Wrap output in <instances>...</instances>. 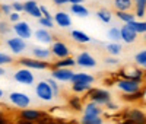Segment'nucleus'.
<instances>
[{"instance_id":"1","label":"nucleus","mask_w":146,"mask_h":124,"mask_svg":"<svg viewBox=\"0 0 146 124\" xmlns=\"http://www.w3.org/2000/svg\"><path fill=\"white\" fill-rule=\"evenodd\" d=\"M115 88L118 91H121L124 95H133V93H137V92H140L143 89V82L118 78L115 80Z\"/></svg>"},{"instance_id":"2","label":"nucleus","mask_w":146,"mask_h":124,"mask_svg":"<svg viewBox=\"0 0 146 124\" xmlns=\"http://www.w3.org/2000/svg\"><path fill=\"white\" fill-rule=\"evenodd\" d=\"M88 96H89L91 102L100 105V107L105 105L108 101H111V93H110L107 89H102V88H91Z\"/></svg>"},{"instance_id":"3","label":"nucleus","mask_w":146,"mask_h":124,"mask_svg":"<svg viewBox=\"0 0 146 124\" xmlns=\"http://www.w3.org/2000/svg\"><path fill=\"white\" fill-rule=\"evenodd\" d=\"M13 79L15 82H18L19 85H34L35 83V74L32 73V70L25 69V67H21L16 69V72L13 73Z\"/></svg>"},{"instance_id":"4","label":"nucleus","mask_w":146,"mask_h":124,"mask_svg":"<svg viewBox=\"0 0 146 124\" xmlns=\"http://www.w3.org/2000/svg\"><path fill=\"white\" fill-rule=\"evenodd\" d=\"M9 101L10 104L16 107V108H29L31 105V98L27 95V93H23V92H19V91H15V92H10L9 93Z\"/></svg>"},{"instance_id":"5","label":"nucleus","mask_w":146,"mask_h":124,"mask_svg":"<svg viewBox=\"0 0 146 124\" xmlns=\"http://www.w3.org/2000/svg\"><path fill=\"white\" fill-rule=\"evenodd\" d=\"M35 95H36V98L41 99V101H44V102H51L54 99L51 88L48 86V83L45 80L36 82V85H35Z\"/></svg>"},{"instance_id":"6","label":"nucleus","mask_w":146,"mask_h":124,"mask_svg":"<svg viewBox=\"0 0 146 124\" xmlns=\"http://www.w3.org/2000/svg\"><path fill=\"white\" fill-rule=\"evenodd\" d=\"M120 76L124 79H131V80H137V82H143V76H145V70L135 67V66H126L120 70Z\"/></svg>"},{"instance_id":"7","label":"nucleus","mask_w":146,"mask_h":124,"mask_svg":"<svg viewBox=\"0 0 146 124\" xmlns=\"http://www.w3.org/2000/svg\"><path fill=\"white\" fill-rule=\"evenodd\" d=\"M12 29H13L15 35L18 36V38H22V40H29L32 36V28L31 25L25 21H19L16 23H13V27H12Z\"/></svg>"},{"instance_id":"8","label":"nucleus","mask_w":146,"mask_h":124,"mask_svg":"<svg viewBox=\"0 0 146 124\" xmlns=\"http://www.w3.org/2000/svg\"><path fill=\"white\" fill-rule=\"evenodd\" d=\"M50 45H51L50 47V53L56 58L60 60V58H64V57H69L70 56V50H69V47H67L66 42L57 40V41H53Z\"/></svg>"},{"instance_id":"9","label":"nucleus","mask_w":146,"mask_h":124,"mask_svg":"<svg viewBox=\"0 0 146 124\" xmlns=\"http://www.w3.org/2000/svg\"><path fill=\"white\" fill-rule=\"evenodd\" d=\"M75 63L82 67V69H92L96 66V60L94 58V56L88 51H82L78 54V57L75 58Z\"/></svg>"},{"instance_id":"10","label":"nucleus","mask_w":146,"mask_h":124,"mask_svg":"<svg viewBox=\"0 0 146 124\" xmlns=\"http://www.w3.org/2000/svg\"><path fill=\"white\" fill-rule=\"evenodd\" d=\"M19 117L23 121L36 123V121H40L44 117V113H42V111H40V109H34V108H23V109H21Z\"/></svg>"},{"instance_id":"11","label":"nucleus","mask_w":146,"mask_h":124,"mask_svg":"<svg viewBox=\"0 0 146 124\" xmlns=\"http://www.w3.org/2000/svg\"><path fill=\"white\" fill-rule=\"evenodd\" d=\"M19 64L29 70H45L50 66L48 61H41L36 58H22V60H19Z\"/></svg>"},{"instance_id":"12","label":"nucleus","mask_w":146,"mask_h":124,"mask_svg":"<svg viewBox=\"0 0 146 124\" xmlns=\"http://www.w3.org/2000/svg\"><path fill=\"white\" fill-rule=\"evenodd\" d=\"M126 120L129 124H145V113L140 108H130L126 111Z\"/></svg>"},{"instance_id":"13","label":"nucleus","mask_w":146,"mask_h":124,"mask_svg":"<svg viewBox=\"0 0 146 124\" xmlns=\"http://www.w3.org/2000/svg\"><path fill=\"white\" fill-rule=\"evenodd\" d=\"M9 50L12 51V54H21L27 50V41L22 40V38H18V36H12L6 41Z\"/></svg>"},{"instance_id":"14","label":"nucleus","mask_w":146,"mask_h":124,"mask_svg":"<svg viewBox=\"0 0 146 124\" xmlns=\"http://www.w3.org/2000/svg\"><path fill=\"white\" fill-rule=\"evenodd\" d=\"M70 82L72 85H92L95 82V78L86 72H76L73 73Z\"/></svg>"},{"instance_id":"15","label":"nucleus","mask_w":146,"mask_h":124,"mask_svg":"<svg viewBox=\"0 0 146 124\" xmlns=\"http://www.w3.org/2000/svg\"><path fill=\"white\" fill-rule=\"evenodd\" d=\"M72 69H53L51 70V79H54L56 82H70L72 76H73Z\"/></svg>"},{"instance_id":"16","label":"nucleus","mask_w":146,"mask_h":124,"mask_svg":"<svg viewBox=\"0 0 146 124\" xmlns=\"http://www.w3.org/2000/svg\"><path fill=\"white\" fill-rule=\"evenodd\" d=\"M53 22L57 23L60 28H70L72 27V16L64 10H58L57 13L53 16Z\"/></svg>"},{"instance_id":"17","label":"nucleus","mask_w":146,"mask_h":124,"mask_svg":"<svg viewBox=\"0 0 146 124\" xmlns=\"http://www.w3.org/2000/svg\"><path fill=\"white\" fill-rule=\"evenodd\" d=\"M136 40H137V34L124 23L123 27L120 28V41H123L126 44H133Z\"/></svg>"},{"instance_id":"18","label":"nucleus","mask_w":146,"mask_h":124,"mask_svg":"<svg viewBox=\"0 0 146 124\" xmlns=\"http://www.w3.org/2000/svg\"><path fill=\"white\" fill-rule=\"evenodd\" d=\"M102 107L96 105L91 101H88L86 104H83V108H82V114L83 115H88V117H101L102 115Z\"/></svg>"},{"instance_id":"19","label":"nucleus","mask_w":146,"mask_h":124,"mask_svg":"<svg viewBox=\"0 0 146 124\" xmlns=\"http://www.w3.org/2000/svg\"><path fill=\"white\" fill-rule=\"evenodd\" d=\"M23 12L27 15L35 18V19H40L41 18V12H40V5L36 3V0H27L23 3Z\"/></svg>"},{"instance_id":"20","label":"nucleus","mask_w":146,"mask_h":124,"mask_svg":"<svg viewBox=\"0 0 146 124\" xmlns=\"http://www.w3.org/2000/svg\"><path fill=\"white\" fill-rule=\"evenodd\" d=\"M35 40L41 42V44H45V45H50L54 40H53V35L50 34L48 29H44V28H40L35 31Z\"/></svg>"},{"instance_id":"21","label":"nucleus","mask_w":146,"mask_h":124,"mask_svg":"<svg viewBox=\"0 0 146 124\" xmlns=\"http://www.w3.org/2000/svg\"><path fill=\"white\" fill-rule=\"evenodd\" d=\"M70 36H72V40L75 42H78V44H88V42L92 41L91 36L85 31H82V29H72L70 31Z\"/></svg>"},{"instance_id":"22","label":"nucleus","mask_w":146,"mask_h":124,"mask_svg":"<svg viewBox=\"0 0 146 124\" xmlns=\"http://www.w3.org/2000/svg\"><path fill=\"white\" fill-rule=\"evenodd\" d=\"M32 54L35 56L36 60H41V61H47L48 58L51 57L50 48H45V47H34L32 48Z\"/></svg>"},{"instance_id":"23","label":"nucleus","mask_w":146,"mask_h":124,"mask_svg":"<svg viewBox=\"0 0 146 124\" xmlns=\"http://www.w3.org/2000/svg\"><path fill=\"white\" fill-rule=\"evenodd\" d=\"M70 12L75 16H79V18H88L89 16V9L83 3H80V5H70Z\"/></svg>"},{"instance_id":"24","label":"nucleus","mask_w":146,"mask_h":124,"mask_svg":"<svg viewBox=\"0 0 146 124\" xmlns=\"http://www.w3.org/2000/svg\"><path fill=\"white\" fill-rule=\"evenodd\" d=\"M126 25L135 31V32L137 34V36H139V35H143V34L146 32V22H145V21L135 19V21H131V22H129V23H126Z\"/></svg>"},{"instance_id":"25","label":"nucleus","mask_w":146,"mask_h":124,"mask_svg":"<svg viewBox=\"0 0 146 124\" xmlns=\"http://www.w3.org/2000/svg\"><path fill=\"white\" fill-rule=\"evenodd\" d=\"M73 66H76L75 58L69 56V57H64V58L57 60L56 63H54V66H53V69H72Z\"/></svg>"},{"instance_id":"26","label":"nucleus","mask_w":146,"mask_h":124,"mask_svg":"<svg viewBox=\"0 0 146 124\" xmlns=\"http://www.w3.org/2000/svg\"><path fill=\"white\" fill-rule=\"evenodd\" d=\"M105 50L111 57H117L123 51V45L120 42H108V44H105Z\"/></svg>"},{"instance_id":"27","label":"nucleus","mask_w":146,"mask_h":124,"mask_svg":"<svg viewBox=\"0 0 146 124\" xmlns=\"http://www.w3.org/2000/svg\"><path fill=\"white\" fill-rule=\"evenodd\" d=\"M133 6L131 0H114V7L117 12H129Z\"/></svg>"},{"instance_id":"28","label":"nucleus","mask_w":146,"mask_h":124,"mask_svg":"<svg viewBox=\"0 0 146 124\" xmlns=\"http://www.w3.org/2000/svg\"><path fill=\"white\" fill-rule=\"evenodd\" d=\"M135 61H136V64H137L139 69H142V70L146 69V50H145V48L140 50L139 53H136V56H135Z\"/></svg>"},{"instance_id":"29","label":"nucleus","mask_w":146,"mask_h":124,"mask_svg":"<svg viewBox=\"0 0 146 124\" xmlns=\"http://www.w3.org/2000/svg\"><path fill=\"white\" fill-rule=\"evenodd\" d=\"M96 18H98L102 23H110L111 19H113V15L108 9H100L98 12H96Z\"/></svg>"},{"instance_id":"30","label":"nucleus","mask_w":146,"mask_h":124,"mask_svg":"<svg viewBox=\"0 0 146 124\" xmlns=\"http://www.w3.org/2000/svg\"><path fill=\"white\" fill-rule=\"evenodd\" d=\"M79 124H104V118L102 117H88V115L82 114Z\"/></svg>"},{"instance_id":"31","label":"nucleus","mask_w":146,"mask_h":124,"mask_svg":"<svg viewBox=\"0 0 146 124\" xmlns=\"http://www.w3.org/2000/svg\"><path fill=\"white\" fill-rule=\"evenodd\" d=\"M107 36L111 40V42H120V28L111 27L107 32Z\"/></svg>"},{"instance_id":"32","label":"nucleus","mask_w":146,"mask_h":124,"mask_svg":"<svg viewBox=\"0 0 146 124\" xmlns=\"http://www.w3.org/2000/svg\"><path fill=\"white\" fill-rule=\"evenodd\" d=\"M117 18L123 22V23H129L131 21H135V15L131 13V12H117Z\"/></svg>"},{"instance_id":"33","label":"nucleus","mask_w":146,"mask_h":124,"mask_svg":"<svg viewBox=\"0 0 146 124\" xmlns=\"http://www.w3.org/2000/svg\"><path fill=\"white\" fill-rule=\"evenodd\" d=\"M45 82H47V83H48V86L51 88L53 96H54V98H56V96H58V95H60V86H58V82H56V80H54V79H51V78H48Z\"/></svg>"},{"instance_id":"34","label":"nucleus","mask_w":146,"mask_h":124,"mask_svg":"<svg viewBox=\"0 0 146 124\" xmlns=\"http://www.w3.org/2000/svg\"><path fill=\"white\" fill-rule=\"evenodd\" d=\"M92 88V85H72V91L75 93H85L89 92Z\"/></svg>"},{"instance_id":"35","label":"nucleus","mask_w":146,"mask_h":124,"mask_svg":"<svg viewBox=\"0 0 146 124\" xmlns=\"http://www.w3.org/2000/svg\"><path fill=\"white\" fill-rule=\"evenodd\" d=\"M135 18L139 21H143L145 15H146V5H136V10H135Z\"/></svg>"},{"instance_id":"36","label":"nucleus","mask_w":146,"mask_h":124,"mask_svg":"<svg viewBox=\"0 0 146 124\" xmlns=\"http://www.w3.org/2000/svg\"><path fill=\"white\" fill-rule=\"evenodd\" d=\"M38 23L41 25V28H44V29H51L54 27L53 19H47V18H40L38 19Z\"/></svg>"},{"instance_id":"37","label":"nucleus","mask_w":146,"mask_h":124,"mask_svg":"<svg viewBox=\"0 0 146 124\" xmlns=\"http://www.w3.org/2000/svg\"><path fill=\"white\" fill-rule=\"evenodd\" d=\"M69 104H70V107H72L73 109H75V111H82V108H83L82 101H80L79 98H72Z\"/></svg>"},{"instance_id":"38","label":"nucleus","mask_w":146,"mask_h":124,"mask_svg":"<svg viewBox=\"0 0 146 124\" xmlns=\"http://www.w3.org/2000/svg\"><path fill=\"white\" fill-rule=\"evenodd\" d=\"M10 63H12V57L6 53H0V66L10 64Z\"/></svg>"},{"instance_id":"39","label":"nucleus","mask_w":146,"mask_h":124,"mask_svg":"<svg viewBox=\"0 0 146 124\" xmlns=\"http://www.w3.org/2000/svg\"><path fill=\"white\" fill-rule=\"evenodd\" d=\"M10 29H12V28L9 27V23H7V22H5V21H0V34L5 35V34H7Z\"/></svg>"},{"instance_id":"40","label":"nucleus","mask_w":146,"mask_h":124,"mask_svg":"<svg viewBox=\"0 0 146 124\" xmlns=\"http://www.w3.org/2000/svg\"><path fill=\"white\" fill-rule=\"evenodd\" d=\"M0 12H2V15H6V16H9L10 13H12V12H13V10H12V7H10V5H0Z\"/></svg>"},{"instance_id":"41","label":"nucleus","mask_w":146,"mask_h":124,"mask_svg":"<svg viewBox=\"0 0 146 124\" xmlns=\"http://www.w3.org/2000/svg\"><path fill=\"white\" fill-rule=\"evenodd\" d=\"M10 7H12V10H13V12H16V13L23 12V3H21V2H13V3L10 5Z\"/></svg>"},{"instance_id":"42","label":"nucleus","mask_w":146,"mask_h":124,"mask_svg":"<svg viewBox=\"0 0 146 124\" xmlns=\"http://www.w3.org/2000/svg\"><path fill=\"white\" fill-rule=\"evenodd\" d=\"M104 61H105V64H110V66H117L118 64V58H115V57H105L104 58Z\"/></svg>"},{"instance_id":"43","label":"nucleus","mask_w":146,"mask_h":124,"mask_svg":"<svg viewBox=\"0 0 146 124\" xmlns=\"http://www.w3.org/2000/svg\"><path fill=\"white\" fill-rule=\"evenodd\" d=\"M9 21H10L12 23H16V22L21 21V15L16 13V12H12V13L9 15Z\"/></svg>"},{"instance_id":"44","label":"nucleus","mask_w":146,"mask_h":124,"mask_svg":"<svg viewBox=\"0 0 146 124\" xmlns=\"http://www.w3.org/2000/svg\"><path fill=\"white\" fill-rule=\"evenodd\" d=\"M104 107H105V109H108V111H117V109H118V105L114 104L113 101H108Z\"/></svg>"},{"instance_id":"45","label":"nucleus","mask_w":146,"mask_h":124,"mask_svg":"<svg viewBox=\"0 0 146 124\" xmlns=\"http://www.w3.org/2000/svg\"><path fill=\"white\" fill-rule=\"evenodd\" d=\"M54 5H58V6H63V5H67L69 0H53Z\"/></svg>"},{"instance_id":"46","label":"nucleus","mask_w":146,"mask_h":124,"mask_svg":"<svg viewBox=\"0 0 146 124\" xmlns=\"http://www.w3.org/2000/svg\"><path fill=\"white\" fill-rule=\"evenodd\" d=\"M85 0H69V3L70 5H80V3H83Z\"/></svg>"},{"instance_id":"47","label":"nucleus","mask_w":146,"mask_h":124,"mask_svg":"<svg viewBox=\"0 0 146 124\" xmlns=\"http://www.w3.org/2000/svg\"><path fill=\"white\" fill-rule=\"evenodd\" d=\"M135 5H146V0H131Z\"/></svg>"},{"instance_id":"48","label":"nucleus","mask_w":146,"mask_h":124,"mask_svg":"<svg viewBox=\"0 0 146 124\" xmlns=\"http://www.w3.org/2000/svg\"><path fill=\"white\" fill-rule=\"evenodd\" d=\"M5 74H6V69L3 66H0V76H5Z\"/></svg>"},{"instance_id":"49","label":"nucleus","mask_w":146,"mask_h":124,"mask_svg":"<svg viewBox=\"0 0 146 124\" xmlns=\"http://www.w3.org/2000/svg\"><path fill=\"white\" fill-rule=\"evenodd\" d=\"M3 95H5V92H3V89H2V88H0V99L3 98Z\"/></svg>"},{"instance_id":"50","label":"nucleus","mask_w":146,"mask_h":124,"mask_svg":"<svg viewBox=\"0 0 146 124\" xmlns=\"http://www.w3.org/2000/svg\"><path fill=\"white\" fill-rule=\"evenodd\" d=\"M0 124H6V123H5V120H3L2 117H0Z\"/></svg>"},{"instance_id":"51","label":"nucleus","mask_w":146,"mask_h":124,"mask_svg":"<svg viewBox=\"0 0 146 124\" xmlns=\"http://www.w3.org/2000/svg\"><path fill=\"white\" fill-rule=\"evenodd\" d=\"M44 124H56V123H44Z\"/></svg>"},{"instance_id":"52","label":"nucleus","mask_w":146,"mask_h":124,"mask_svg":"<svg viewBox=\"0 0 146 124\" xmlns=\"http://www.w3.org/2000/svg\"><path fill=\"white\" fill-rule=\"evenodd\" d=\"M0 16H2V12H0Z\"/></svg>"}]
</instances>
